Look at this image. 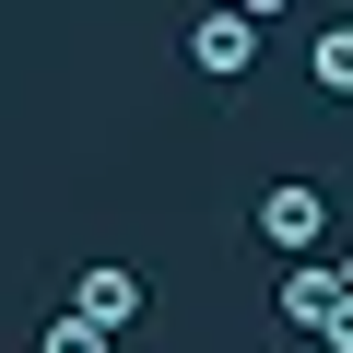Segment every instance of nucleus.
<instances>
[{
	"label": "nucleus",
	"instance_id": "1",
	"mask_svg": "<svg viewBox=\"0 0 353 353\" xmlns=\"http://www.w3.org/2000/svg\"><path fill=\"white\" fill-rule=\"evenodd\" d=\"M259 236H271L283 259H318V248H330V189H318V176H283V189H259Z\"/></svg>",
	"mask_w": 353,
	"mask_h": 353
},
{
	"label": "nucleus",
	"instance_id": "2",
	"mask_svg": "<svg viewBox=\"0 0 353 353\" xmlns=\"http://www.w3.org/2000/svg\"><path fill=\"white\" fill-rule=\"evenodd\" d=\"M189 59H201L212 83H248V71H259V24L224 0V12H201V24H189Z\"/></svg>",
	"mask_w": 353,
	"mask_h": 353
},
{
	"label": "nucleus",
	"instance_id": "3",
	"mask_svg": "<svg viewBox=\"0 0 353 353\" xmlns=\"http://www.w3.org/2000/svg\"><path fill=\"white\" fill-rule=\"evenodd\" d=\"M141 306H153V283H141V271H118V259H94V271L71 283V318H94V330H130Z\"/></svg>",
	"mask_w": 353,
	"mask_h": 353
},
{
	"label": "nucleus",
	"instance_id": "4",
	"mask_svg": "<svg viewBox=\"0 0 353 353\" xmlns=\"http://www.w3.org/2000/svg\"><path fill=\"white\" fill-rule=\"evenodd\" d=\"M330 318H341V271H318V259H294V271H283V330H306V341H330Z\"/></svg>",
	"mask_w": 353,
	"mask_h": 353
},
{
	"label": "nucleus",
	"instance_id": "5",
	"mask_svg": "<svg viewBox=\"0 0 353 353\" xmlns=\"http://www.w3.org/2000/svg\"><path fill=\"white\" fill-rule=\"evenodd\" d=\"M306 83H318V94H353V24H318V48H306Z\"/></svg>",
	"mask_w": 353,
	"mask_h": 353
},
{
	"label": "nucleus",
	"instance_id": "6",
	"mask_svg": "<svg viewBox=\"0 0 353 353\" xmlns=\"http://www.w3.org/2000/svg\"><path fill=\"white\" fill-rule=\"evenodd\" d=\"M36 353H118V330H94V318H48Z\"/></svg>",
	"mask_w": 353,
	"mask_h": 353
},
{
	"label": "nucleus",
	"instance_id": "7",
	"mask_svg": "<svg viewBox=\"0 0 353 353\" xmlns=\"http://www.w3.org/2000/svg\"><path fill=\"white\" fill-rule=\"evenodd\" d=\"M330 353H353V294H341V318H330Z\"/></svg>",
	"mask_w": 353,
	"mask_h": 353
},
{
	"label": "nucleus",
	"instance_id": "8",
	"mask_svg": "<svg viewBox=\"0 0 353 353\" xmlns=\"http://www.w3.org/2000/svg\"><path fill=\"white\" fill-rule=\"evenodd\" d=\"M236 12H248V24H271V12H294V0H236Z\"/></svg>",
	"mask_w": 353,
	"mask_h": 353
},
{
	"label": "nucleus",
	"instance_id": "9",
	"mask_svg": "<svg viewBox=\"0 0 353 353\" xmlns=\"http://www.w3.org/2000/svg\"><path fill=\"white\" fill-rule=\"evenodd\" d=\"M341 294H353V259H341Z\"/></svg>",
	"mask_w": 353,
	"mask_h": 353
}]
</instances>
